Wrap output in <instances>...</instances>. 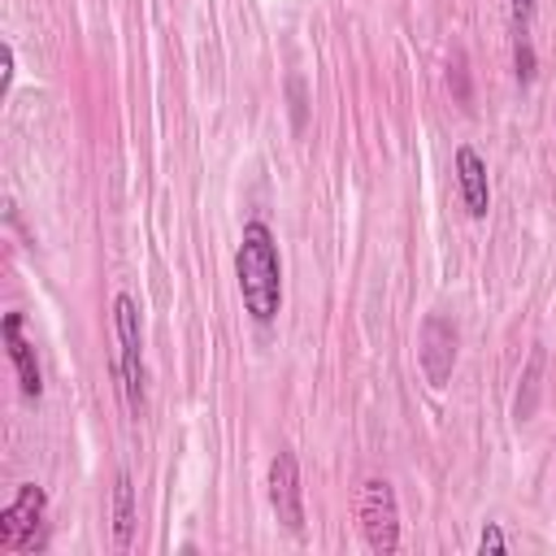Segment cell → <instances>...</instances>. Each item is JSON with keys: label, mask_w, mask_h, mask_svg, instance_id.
<instances>
[{"label": "cell", "mask_w": 556, "mask_h": 556, "mask_svg": "<svg viewBox=\"0 0 556 556\" xmlns=\"http://www.w3.org/2000/svg\"><path fill=\"white\" fill-rule=\"evenodd\" d=\"M235 278H239V300L256 326H269L282 308V256L278 239L265 222H248L235 248Z\"/></svg>", "instance_id": "6da1fadb"}, {"label": "cell", "mask_w": 556, "mask_h": 556, "mask_svg": "<svg viewBox=\"0 0 556 556\" xmlns=\"http://www.w3.org/2000/svg\"><path fill=\"white\" fill-rule=\"evenodd\" d=\"M113 330H117V356H113V374L122 378L126 404L139 417L148 404V369H143V326H139V304L122 291L113 300Z\"/></svg>", "instance_id": "7a4b0ae2"}, {"label": "cell", "mask_w": 556, "mask_h": 556, "mask_svg": "<svg viewBox=\"0 0 556 556\" xmlns=\"http://www.w3.org/2000/svg\"><path fill=\"white\" fill-rule=\"evenodd\" d=\"M356 517H361V534H365L369 552L391 556L400 547V504H395V491L387 478H369L361 486Z\"/></svg>", "instance_id": "3957f363"}, {"label": "cell", "mask_w": 556, "mask_h": 556, "mask_svg": "<svg viewBox=\"0 0 556 556\" xmlns=\"http://www.w3.org/2000/svg\"><path fill=\"white\" fill-rule=\"evenodd\" d=\"M43 513H48V495L35 482H22L13 504L0 513V547H9V552H39L48 543Z\"/></svg>", "instance_id": "277c9868"}, {"label": "cell", "mask_w": 556, "mask_h": 556, "mask_svg": "<svg viewBox=\"0 0 556 556\" xmlns=\"http://www.w3.org/2000/svg\"><path fill=\"white\" fill-rule=\"evenodd\" d=\"M456 321H447L443 313H426L421 317V330H417V365L426 374L430 387H447L452 378V365H456Z\"/></svg>", "instance_id": "5b68a950"}, {"label": "cell", "mask_w": 556, "mask_h": 556, "mask_svg": "<svg viewBox=\"0 0 556 556\" xmlns=\"http://www.w3.org/2000/svg\"><path fill=\"white\" fill-rule=\"evenodd\" d=\"M265 486H269V508H274V517L282 521V530L287 534H304V491H300V460H295V452H278L274 460H269V478H265Z\"/></svg>", "instance_id": "8992f818"}, {"label": "cell", "mask_w": 556, "mask_h": 556, "mask_svg": "<svg viewBox=\"0 0 556 556\" xmlns=\"http://www.w3.org/2000/svg\"><path fill=\"white\" fill-rule=\"evenodd\" d=\"M456 187H460V204L469 217H486L491 208V182H486V161L478 156V148L460 143L456 148Z\"/></svg>", "instance_id": "52a82bcc"}, {"label": "cell", "mask_w": 556, "mask_h": 556, "mask_svg": "<svg viewBox=\"0 0 556 556\" xmlns=\"http://www.w3.org/2000/svg\"><path fill=\"white\" fill-rule=\"evenodd\" d=\"M4 343H9V361H13V369H17V387H22V395H26V400H39V391H43V374H39L35 348H30L26 334H22V313H9V317H4Z\"/></svg>", "instance_id": "ba28073f"}, {"label": "cell", "mask_w": 556, "mask_h": 556, "mask_svg": "<svg viewBox=\"0 0 556 556\" xmlns=\"http://www.w3.org/2000/svg\"><path fill=\"white\" fill-rule=\"evenodd\" d=\"M543 361H547V352L534 343V348H530V356H526V369H521L517 404H513V417H517V421L534 417V408H539V391H543Z\"/></svg>", "instance_id": "9c48e42d"}, {"label": "cell", "mask_w": 556, "mask_h": 556, "mask_svg": "<svg viewBox=\"0 0 556 556\" xmlns=\"http://www.w3.org/2000/svg\"><path fill=\"white\" fill-rule=\"evenodd\" d=\"M130 534H135V486H130V473L122 469L113 482V543L130 547Z\"/></svg>", "instance_id": "30bf717a"}, {"label": "cell", "mask_w": 556, "mask_h": 556, "mask_svg": "<svg viewBox=\"0 0 556 556\" xmlns=\"http://www.w3.org/2000/svg\"><path fill=\"white\" fill-rule=\"evenodd\" d=\"M513 61H517V78L521 83H530L534 78V43H530V35H517V52H513Z\"/></svg>", "instance_id": "8fae6325"}, {"label": "cell", "mask_w": 556, "mask_h": 556, "mask_svg": "<svg viewBox=\"0 0 556 556\" xmlns=\"http://www.w3.org/2000/svg\"><path fill=\"white\" fill-rule=\"evenodd\" d=\"M478 552H482V556H500V552H508V539H504L500 521H486V526H482V534H478Z\"/></svg>", "instance_id": "7c38bea8"}, {"label": "cell", "mask_w": 556, "mask_h": 556, "mask_svg": "<svg viewBox=\"0 0 556 556\" xmlns=\"http://www.w3.org/2000/svg\"><path fill=\"white\" fill-rule=\"evenodd\" d=\"M534 9H539V0H513V26H517V35H530Z\"/></svg>", "instance_id": "4fadbf2b"}, {"label": "cell", "mask_w": 556, "mask_h": 556, "mask_svg": "<svg viewBox=\"0 0 556 556\" xmlns=\"http://www.w3.org/2000/svg\"><path fill=\"white\" fill-rule=\"evenodd\" d=\"M452 83H456V100L469 104V70H465V56H456V65H452Z\"/></svg>", "instance_id": "5bb4252c"}, {"label": "cell", "mask_w": 556, "mask_h": 556, "mask_svg": "<svg viewBox=\"0 0 556 556\" xmlns=\"http://www.w3.org/2000/svg\"><path fill=\"white\" fill-rule=\"evenodd\" d=\"M0 70H4L0 74V96H9V87H13V48L9 43L0 48Z\"/></svg>", "instance_id": "9a60e30c"}, {"label": "cell", "mask_w": 556, "mask_h": 556, "mask_svg": "<svg viewBox=\"0 0 556 556\" xmlns=\"http://www.w3.org/2000/svg\"><path fill=\"white\" fill-rule=\"evenodd\" d=\"M291 117H295V126H304V83L300 78H291Z\"/></svg>", "instance_id": "2e32d148"}]
</instances>
